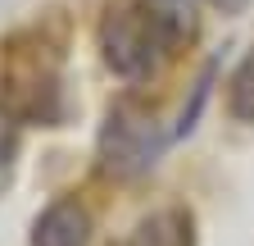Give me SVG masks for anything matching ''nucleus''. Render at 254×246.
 <instances>
[{
	"label": "nucleus",
	"mask_w": 254,
	"mask_h": 246,
	"mask_svg": "<svg viewBox=\"0 0 254 246\" xmlns=\"http://www.w3.org/2000/svg\"><path fill=\"white\" fill-rule=\"evenodd\" d=\"M164 128H159V119L136 105L132 96H123L109 105L105 114V128H100V173L105 178H141L145 169H154L159 150H164Z\"/></svg>",
	"instance_id": "nucleus-3"
},
{
	"label": "nucleus",
	"mask_w": 254,
	"mask_h": 246,
	"mask_svg": "<svg viewBox=\"0 0 254 246\" xmlns=\"http://www.w3.org/2000/svg\"><path fill=\"white\" fill-rule=\"evenodd\" d=\"M14 114L0 105V169H9V160H14V146H18V137H14Z\"/></svg>",
	"instance_id": "nucleus-7"
},
{
	"label": "nucleus",
	"mask_w": 254,
	"mask_h": 246,
	"mask_svg": "<svg viewBox=\"0 0 254 246\" xmlns=\"http://www.w3.org/2000/svg\"><path fill=\"white\" fill-rule=\"evenodd\" d=\"M95 41L109 73H118L123 82H141L182 41V18L177 9H164L154 0H114L95 27Z\"/></svg>",
	"instance_id": "nucleus-2"
},
{
	"label": "nucleus",
	"mask_w": 254,
	"mask_h": 246,
	"mask_svg": "<svg viewBox=\"0 0 254 246\" xmlns=\"http://www.w3.org/2000/svg\"><path fill=\"white\" fill-rule=\"evenodd\" d=\"M227 110H232V119L254 123V46H250V55L236 64V73L227 82Z\"/></svg>",
	"instance_id": "nucleus-6"
},
{
	"label": "nucleus",
	"mask_w": 254,
	"mask_h": 246,
	"mask_svg": "<svg viewBox=\"0 0 254 246\" xmlns=\"http://www.w3.org/2000/svg\"><path fill=\"white\" fill-rule=\"evenodd\" d=\"M32 246H91V214L77 196L50 201L37 224H32Z\"/></svg>",
	"instance_id": "nucleus-4"
},
{
	"label": "nucleus",
	"mask_w": 254,
	"mask_h": 246,
	"mask_svg": "<svg viewBox=\"0 0 254 246\" xmlns=\"http://www.w3.org/2000/svg\"><path fill=\"white\" fill-rule=\"evenodd\" d=\"M0 105L18 123L41 128L64 119V50L41 27L14 32L0 46Z\"/></svg>",
	"instance_id": "nucleus-1"
},
{
	"label": "nucleus",
	"mask_w": 254,
	"mask_h": 246,
	"mask_svg": "<svg viewBox=\"0 0 254 246\" xmlns=\"http://www.w3.org/2000/svg\"><path fill=\"white\" fill-rule=\"evenodd\" d=\"M127 246H195V219H190V210H182V205L150 210L132 228Z\"/></svg>",
	"instance_id": "nucleus-5"
},
{
	"label": "nucleus",
	"mask_w": 254,
	"mask_h": 246,
	"mask_svg": "<svg viewBox=\"0 0 254 246\" xmlns=\"http://www.w3.org/2000/svg\"><path fill=\"white\" fill-rule=\"evenodd\" d=\"M213 9H222V14H241V9H250V0H209Z\"/></svg>",
	"instance_id": "nucleus-8"
}]
</instances>
